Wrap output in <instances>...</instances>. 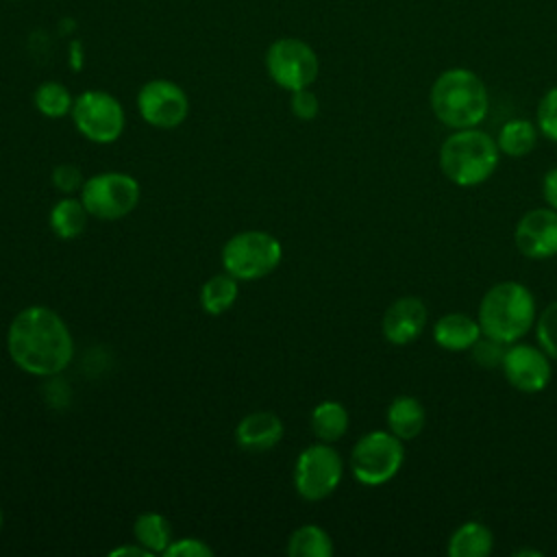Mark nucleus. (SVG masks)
<instances>
[{"mask_svg":"<svg viewBox=\"0 0 557 557\" xmlns=\"http://www.w3.org/2000/svg\"><path fill=\"white\" fill-rule=\"evenodd\" d=\"M494 550L492 531L476 520H468L459 524L446 544V553L450 557H487Z\"/></svg>","mask_w":557,"mask_h":557,"instance_id":"obj_18","label":"nucleus"},{"mask_svg":"<svg viewBox=\"0 0 557 557\" xmlns=\"http://www.w3.org/2000/svg\"><path fill=\"white\" fill-rule=\"evenodd\" d=\"M237 278L226 274H215L211 278L205 281V285L200 287V305L207 313L211 315H220L226 309H231V305L237 298Z\"/></svg>","mask_w":557,"mask_h":557,"instance_id":"obj_24","label":"nucleus"},{"mask_svg":"<svg viewBox=\"0 0 557 557\" xmlns=\"http://www.w3.org/2000/svg\"><path fill=\"white\" fill-rule=\"evenodd\" d=\"M283 437V422L272 411H252L235 429V440L244 450L263 453L274 448Z\"/></svg>","mask_w":557,"mask_h":557,"instance_id":"obj_15","label":"nucleus"},{"mask_svg":"<svg viewBox=\"0 0 557 557\" xmlns=\"http://www.w3.org/2000/svg\"><path fill=\"white\" fill-rule=\"evenodd\" d=\"M405 461V446L389 431H370L361 435L350 450V472L368 487L392 481Z\"/></svg>","mask_w":557,"mask_h":557,"instance_id":"obj_5","label":"nucleus"},{"mask_svg":"<svg viewBox=\"0 0 557 557\" xmlns=\"http://www.w3.org/2000/svg\"><path fill=\"white\" fill-rule=\"evenodd\" d=\"M426 322V305L418 296H400L385 309L381 318V331L389 344L405 346L422 335Z\"/></svg>","mask_w":557,"mask_h":557,"instance_id":"obj_14","label":"nucleus"},{"mask_svg":"<svg viewBox=\"0 0 557 557\" xmlns=\"http://www.w3.org/2000/svg\"><path fill=\"white\" fill-rule=\"evenodd\" d=\"M311 431L320 442L333 444L348 431V411L337 400H324L311 411Z\"/></svg>","mask_w":557,"mask_h":557,"instance_id":"obj_20","label":"nucleus"},{"mask_svg":"<svg viewBox=\"0 0 557 557\" xmlns=\"http://www.w3.org/2000/svg\"><path fill=\"white\" fill-rule=\"evenodd\" d=\"M52 185H54L59 191L67 194V196L76 194V191L83 187L81 170H78L76 165H72V163H61V165H57V168L52 170Z\"/></svg>","mask_w":557,"mask_h":557,"instance_id":"obj_31","label":"nucleus"},{"mask_svg":"<svg viewBox=\"0 0 557 557\" xmlns=\"http://www.w3.org/2000/svg\"><path fill=\"white\" fill-rule=\"evenodd\" d=\"M35 109L46 115V117H63L72 111L74 98L70 89L57 81H46L41 83L35 94H33Z\"/></svg>","mask_w":557,"mask_h":557,"instance_id":"obj_25","label":"nucleus"},{"mask_svg":"<svg viewBox=\"0 0 557 557\" xmlns=\"http://www.w3.org/2000/svg\"><path fill=\"white\" fill-rule=\"evenodd\" d=\"M287 555L289 557H331L333 540L322 527L302 524L289 535Z\"/></svg>","mask_w":557,"mask_h":557,"instance_id":"obj_22","label":"nucleus"},{"mask_svg":"<svg viewBox=\"0 0 557 557\" xmlns=\"http://www.w3.org/2000/svg\"><path fill=\"white\" fill-rule=\"evenodd\" d=\"M500 150L496 146V137L487 135L479 126L453 131L440 146V170L459 187L485 183L496 172Z\"/></svg>","mask_w":557,"mask_h":557,"instance_id":"obj_4","label":"nucleus"},{"mask_svg":"<svg viewBox=\"0 0 557 557\" xmlns=\"http://www.w3.org/2000/svg\"><path fill=\"white\" fill-rule=\"evenodd\" d=\"M537 124L524 117H513L509 122H505L496 135V146L500 150V154L511 157V159H520L527 157L535 144H537Z\"/></svg>","mask_w":557,"mask_h":557,"instance_id":"obj_19","label":"nucleus"},{"mask_svg":"<svg viewBox=\"0 0 557 557\" xmlns=\"http://www.w3.org/2000/svg\"><path fill=\"white\" fill-rule=\"evenodd\" d=\"M385 420H387L389 433H394L403 442H411L422 433L426 422V411L416 396L400 394L387 405Z\"/></svg>","mask_w":557,"mask_h":557,"instance_id":"obj_17","label":"nucleus"},{"mask_svg":"<svg viewBox=\"0 0 557 557\" xmlns=\"http://www.w3.org/2000/svg\"><path fill=\"white\" fill-rule=\"evenodd\" d=\"M137 111L154 128H176L189 113V100L181 85L168 78H152L137 91Z\"/></svg>","mask_w":557,"mask_h":557,"instance_id":"obj_11","label":"nucleus"},{"mask_svg":"<svg viewBox=\"0 0 557 557\" xmlns=\"http://www.w3.org/2000/svg\"><path fill=\"white\" fill-rule=\"evenodd\" d=\"M81 200L89 215L120 220L137 207L139 183L124 172H102L83 183Z\"/></svg>","mask_w":557,"mask_h":557,"instance_id":"obj_10","label":"nucleus"},{"mask_svg":"<svg viewBox=\"0 0 557 557\" xmlns=\"http://www.w3.org/2000/svg\"><path fill=\"white\" fill-rule=\"evenodd\" d=\"M0 527H2V511H0Z\"/></svg>","mask_w":557,"mask_h":557,"instance_id":"obj_35","label":"nucleus"},{"mask_svg":"<svg viewBox=\"0 0 557 557\" xmlns=\"http://www.w3.org/2000/svg\"><path fill=\"white\" fill-rule=\"evenodd\" d=\"M7 348L13 363L35 376L63 372L74 357V339L61 315L44 305L15 313L7 333Z\"/></svg>","mask_w":557,"mask_h":557,"instance_id":"obj_1","label":"nucleus"},{"mask_svg":"<svg viewBox=\"0 0 557 557\" xmlns=\"http://www.w3.org/2000/svg\"><path fill=\"white\" fill-rule=\"evenodd\" d=\"M509 344H503L498 339H492L487 335H481L474 346L470 348L472 352V359L476 366L485 368V370H494V368H500L503 363V357H505V350H507Z\"/></svg>","mask_w":557,"mask_h":557,"instance_id":"obj_28","label":"nucleus"},{"mask_svg":"<svg viewBox=\"0 0 557 557\" xmlns=\"http://www.w3.org/2000/svg\"><path fill=\"white\" fill-rule=\"evenodd\" d=\"M476 320L483 335L503 344L520 342L535 326V296L518 281H500L483 294Z\"/></svg>","mask_w":557,"mask_h":557,"instance_id":"obj_3","label":"nucleus"},{"mask_svg":"<svg viewBox=\"0 0 557 557\" xmlns=\"http://www.w3.org/2000/svg\"><path fill=\"white\" fill-rule=\"evenodd\" d=\"M429 107L450 131L479 126L490 111L487 85L470 67H448L431 83Z\"/></svg>","mask_w":557,"mask_h":557,"instance_id":"obj_2","label":"nucleus"},{"mask_svg":"<svg viewBox=\"0 0 557 557\" xmlns=\"http://www.w3.org/2000/svg\"><path fill=\"white\" fill-rule=\"evenodd\" d=\"M109 555L111 557H120V555H135V557H150L152 553H148L141 544H137V546H117V548H113V550H109Z\"/></svg>","mask_w":557,"mask_h":557,"instance_id":"obj_33","label":"nucleus"},{"mask_svg":"<svg viewBox=\"0 0 557 557\" xmlns=\"http://www.w3.org/2000/svg\"><path fill=\"white\" fill-rule=\"evenodd\" d=\"M481 335L483 333H481L479 320L470 318L468 313H461V311L444 313L433 324L435 344L448 352L470 350Z\"/></svg>","mask_w":557,"mask_h":557,"instance_id":"obj_16","label":"nucleus"},{"mask_svg":"<svg viewBox=\"0 0 557 557\" xmlns=\"http://www.w3.org/2000/svg\"><path fill=\"white\" fill-rule=\"evenodd\" d=\"M513 244L518 252L533 261H544L557 255V209L537 207L527 211L516 228Z\"/></svg>","mask_w":557,"mask_h":557,"instance_id":"obj_13","label":"nucleus"},{"mask_svg":"<svg viewBox=\"0 0 557 557\" xmlns=\"http://www.w3.org/2000/svg\"><path fill=\"white\" fill-rule=\"evenodd\" d=\"M87 209L81 198L65 196L50 209V228L61 239H74L85 231Z\"/></svg>","mask_w":557,"mask_h":557,"instance_id":"obj_21","label":"nucleus"},{"mask_svg":"<svg viewBox=\"0 0 557 557\" xmlns=\"http://www.w3.org/2000/svg\"><path fill=\"white\" fill-rule=\"evenodd\" d=\"M516 555H518V557H522V555H531V557H542V550H527V548H522V550H518Z\"/></svg>","mask_w":557,"mask_h":557,"instance_id":"obj_34","label":"nucleus"},{"mask_svg":"<svg viewBox=\"0 0 557 557\" xmlns=\"http://www.w3.org/2000/svg\"><path fill=\"white\" fill-rule=\"evenodd\" d=\"M265 72L285 91L311 87L320 74L318 52L300 37H278L265 50Z\"/></svg>","mask_w":557,"mask_h":557,"instance_id":"obj_7","label":"nucleus"},{"mask_svg":"<svg viewBox=\"0 0 557 557\" xmlns=\"http://www.w3.org/2000/svg\"><path fill=\"white\" fill-rule=\"evenodd\" d=\"M344 476V461L339 453L318 442L300 450L294 463V487L305 500H322L331 496Z\"/></svg>","mask_w":557,"mask_h":557,"instance_id":"obj_9","label":"nucleus"},{"mask_svg":"<svg viewBox=\"0 0 557 557\" xmlns=\"http://www.w3.org/2000/svg\"><path fill=\"white\" fill-rule=\"evenodd\" d=\"M281 242L265 231H242L222 248V265L237 281L268 276L281 261Z\"/></svg>","mask_w":557,"mask_h":557,"instance_id":"obj_6","label":"nucleus"},{"mask_svg":"<svg viewBox=\"0 0 557 557\" xmlns=\"http://www.w3.org/2000/svg\"><path fill=\"white\" fill-rule=\"evenodd\" d=\"M133 533L137 544H141L148 553H163L168 548V544L172 542V533H170V524L168 520L157 513V511H144L135 518L133 524Z\"/></svg>","mask_w":557,"mask_h":557,"instance_id":"obj_23","label":"nucleus"},{"mask_svg":"<svg viewBox=\"0 0 557 557\" xmlns=\"http://www.w3.org/2000/svg\"><path fill=\"white\" fill-rule=\"evenodd\" d=\"M542 196L548 207L557 209V165H553L542 178Z\"/></svg>","mask_w":557,"mask_h":557,"instance_id":"obj_32","label":"nucleus"},{"mask_svg":"<svg viewBox=\"0 0 557 557\" xmlns=\"http://www.w3.org/2000/svg\"><path fill=\"white\" fill-rule=\"evenodd\" d=\"M72 122L83 137L94 144H111L124 131V109L120 100L102 89H85L74 98Z\"/></svg>","mask_w":557,"mask_h":557,"instance_id":"obj_8","label":"nucleus"},{"mask_svg":"<svg viewBox=\"0 0 557 557\" xmlns=\"http://www.w3.org/2000/svg\"><path fill=\"white\" fill-rule=\"evenodd\" d=\"M535 339L540 348L557 361V300L546 305L535 320Z\"/></svg>","mask_w":557,"mask_h":557,"instance_id":"obj_26","label":"nucleus"},{"mask_svg":"<svg viewBox=\"0 0 557 557\" xmlns=\"http://www.w3.org/2000/svg\"><path fill=\"white\" fill-rule=\"evenodd\" d=\"M7 2H17V0H7Z\"/></svg>","mask_w":557,"mask_h":557,"instance_id":"obj_36","label":"nucleus"},{"mask_svg":"<svg viewBox=\"0 0 557 557\" xmlns=\"http://www.w3.org/2000/svg\"><path fill=\"white\" fill-rule=\"evenodd\" d=\"M289 109H292V113L298 120L307 122V120H313L320 113V100H318V96L309 87L296 89V91H292Z\"/></svg>","mask_w":557,"mask_h":557,"instance_id":"obj_29","label":"nucleus"},{"mask_svg":"<svg viewBox=\"0 0 557 557\" xmlns=\"http://www.w3.org/2000/svg\"><path fill=\"white\" fill-rule=\"evenodd\" d=\"M500 370L507 383L522 394H537L546 389L553 379L550 357L542 348L520 342L507 346Z\"/></svg>","mask_w":557,"mask_h":557,"instance_id":"obj_12","label":"nucleus"},{"mask_svg":"<svg viewBox=\"0 0 557 557\" xmlns=\"http://www.w3.org/2000/svg\"><path fill=\"white\" fill-rule=\"evenodd\" d=\"M163 555L165 557H211L213 548L198 537H181V540H172L163 550Z\"/></svg>","mask_w":557,"mask_h":557,"instance_id":"obj_30","label":"nucleus"},{"mask_svg":"<svg viewBox=\"0 0 557 557\" xmlns=\"http://www.w3.org/2000/svg\"><path fill=\"white\" fill-rule=\"evenodd\" d=\"M535 124L540 135L557 144V85L542 94L535 107Z\"/></svg>","mask_w":557,"mask_h":557,"instance_id":"obj_27","label":"nucleus"}]
</instances>
